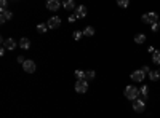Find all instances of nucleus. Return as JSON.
<instances>
[{
  "label": "nucleus",
  "mask_w": 160,
  "mask_h": 118,
  "mask_svg": "<svg viewBox=\"0 0 160 118\" xmlns=\"http://www.w3.org/2000/svg\"><path fill=\"white\" fill-rule=\"evenodd\" d=\"M47 8L50 11H58L61 8V3H59V0H47Z\"/></svg>",
  "instance_id": "6e6552de"
},
{
  "label": "nucleus",
  "mask_w": 160,
  "mask_h": 118,
  "mask_svg": "<svg viewBox=\"0 0 160 118\" xmlns=\"http://www.w3.org/2000/svg\"><path fill=\"white\" fill-rule=\"evenodd\" d=\"M75 91L77 93H87L88 91V80H77L75 82Z\"/></svg>",
  "instance_id": "7ed1b4c3"
},
{
  "label": "nucleus",
  "mask_w": 160,
  "mask_h": 118,
  "mask_svg": "<svg viewBox=\"0 0 160 118\" xmlns=\"http://www.w3.org/2000/svg\"><path fill=\"white\" fill-rule=\"evenodd\" d=\"M148 51H149V53H154L155 50H154V46H149V48H148Z\"/></svg>",
  "instance_id": "c85d7f7f"
},
{
  "label": "nucleus",
  "mask_w": 160,
  "mask_h": 118,
  "mask_svg": "<svg viewBox=\"0 0 160 118\" xmlns=\"http://www.w3.org/2000/svg\"><path fill=\"white\" fill-rule=\"evenodd\" d=\"M75 16H77V18H85V16H87V7L78 5V7L75 8Z\"/></svg>",
  "instance_id": "1a4fd4ad"
},
{
  "label": "nucleus",
  "mask_w": 160,
  "mask_h": 118,
  "mask_svg": "<svg viewBox=\"0 0 160 118\" xmlns=\"http://www.w3.org/2000/svg\"><path fill=\"white\" fill-rule=\"evenodd\" d=\"M22 69H24V72H28V73L35 72V62L31 61V59H26L24 64H22Z\"/></svg>",
  "instance_id": "423d86ee"
},
{
  "label": "nucleus",
  "mask_w": 160,
  "mask_h": 118,
  "mask_svg": "<svg viewBox=\"0 0 160 118\" xmlns=\"http://www.w3.org/2000/svg\"><path fill=\"white\" fill-rule=\"evenodd\" d=\"M37 31H38V34H45L48 31V26L47 24H38L37 26Z\"/></svg>",
  "instance_id": "6ab92c4d"
},
{
  "label": "nucleus",
  "mask_w": 160,
  "mask_h": 118,
  "mask_svg": "<svg viewBox=\"0 0 160 118\" xmlns=\"http://www.w3.org/2000/svg\"><path fill=\"white\" fill-rule=\"evenodd\" d=\"M0 7H2V8H0V10H7V7H8V2H7V0H0Z\"/></svg>",
  "instance_id": "b1692460"
},
{
  "label": "nucleus",
  "mask_w": 160,
  "mask_h": 118,
  "mask_svg": "<svg viewBox=\"0 0 160 118\" xmlns=\"http://www.w3.org/2000/svg\"><path fill=\"white\" fill-rule=\"evenodd\" d=\"M149 78H151L152 82H157L158 78H160V72L158 70H151L149 72Z\"/></svg>",
  "instance_id": "4468645a"
},
{
  "label": "nucleus",
  "mask_w": 160,
  "mask_h": 118,
  "mask_svg": "<svg viewBox=\"0 0 160 118\" xmlns=\"http://www.w3.org/2000/svg\"><path fill=\"white\" fill-rule=\"evenodd\" d=\"M144 109H146V102L142 99H135L133 101V110L135 112L141 113V112H144Z\"/></svg>",
  "instance_id": "20e7f679"
},
{
  "label": "nucleus",
  "mask_w": 160,
  "mask_h": 118,
  "mask_svg": "<svg viewBox=\"0 0 160 118\" xmlns=\"http://www.w3.org/2000/svg\"><path fill=\"white\" fill-rule=\"evenodd\" d=\"M158 72H160V70H158Z\"/></svg>",
  "instance_id": "7c9ffc66"
},
{
  "label": "nucleus",
  "mask_w": 160,
  "mask_h": 118,
  "mask_svg": "<svg viewBox=\"0 0 160 118\" xmlns=\"http://www.w3.org/2000/svg\"><path fill=\"white\" fill-rule=\"evenodd\" d=\"M135 42H136V43H144V42H146V35H144V34H136Z\"/></svg>",
  "instance_id": "f3484780"
},
{
  "label": "nucleus",
  "mask_w": 160,
  "mask_h": 118,
  "mask_svg": "<svg viewBox=\"0 0 160 118\" xmlns=\"http://www.w3.org/2000/svg\"><path fill=\"white\" fill-rule=\"evenodd\" d=\"M151 27H152V31H154V32H157V31H158V27H160V26H158L157 22H154V24H151Z\"/></svg>",
  "instance_id": "393cba45"
},
{
  "label": "nucleus",
  "mask_w": 160,
  "mask_h": 118,
  "mask_svg": "<svg viewBox=\"0 0 160 118\" xmlns=\"http://www.w3.org/2000/svg\"><path fill=\"white\" fill-rule=\"evenodd\" d=\"M75 19H77V16H75V13H74V15H71V16H69V22H74Z\"/></svg>",
  "instance_id": "a878e982"
},
{
  "label": "nucleus",
  "mask_w": 160,
  "mask_h": 118,
  "mask_svg": "<svg viewBox=\"0 0 160 118\" xmlns=\"http://www.w3.org/2000/svg\"><path fill=\"white\" fill-rule=\"evenodd\" d=\"M82 35H83V32L75 31V32H74V40H80V38H82Z\"/></svg>",
  "instance_id": "5701e85b"
},
{
  "label": "nucleus",
  "mask_w": 160,
  "mask_h": 118,
  "mask_svg": "<svg viewBox=\"0 0 160 118\" xmlns=\"http://www.w3.org/2000/svg\"><path fill=\"white\" fill-rule=\"evenodd\" d=\"M16 61H18L19 64H24V61H26V59H24L22 56H19V58H16Z\"/></svg>",
  "instance_id": "bb28decb"
},
{
  "label": "nucleus",
  "mask_w": 160,
  "mask_h": 118,
  "mask_svg": "<svg viewBox=\"0 0 160 118\" xmlns=\"http://www.w3.org/2000/svg\"><path fill=\"white\" fill-rule=\"evenodd\" d=\"M75 78L77 80H85V72L83 70H75Z\"/></svg>",
  "instance_id": "4be33fe9"
},
{
  "label": "nucleus",
  "mask_w": 160,
  "mask_h": 118,
  "mask_svg": "<svg viewBox=\"0 0 160 118\" xmlns=\"http://www.w3.org/2000/svg\"><path fill=\"white\" fill-rule=\"evenodd\" d=\"M125 97H128L130 101H135L139 97V89L136 86H133V85H128L125 88Z\"/></svg>",
  "instance_id": "f257e3e1"
},
{
  "label": "nucleus",
  "mask_w": 160,
  "mask_h": 118,
  "mask_svg": "<svg viewBox=\"0 0 160 118\" xmlns=\"http://www.w3.org/2000/svg\"><path fill=\"white\" fill-rule=\"evenodd\" d=\"M11 18H13V13L8 11V10H3L2 15H0V22H7V21H10Z\"/></svg>",
  "instance_id": "9d476101"
},
{
  "label": "nucleus",
  "mask_w": 160,
  "mask_h": 118,
  "mask_svg": "<svg viewBox=\"0 0 160 118\" xmlns=\"http://www.w3.org/2000/svg\"><path fill=\"white\" fill-rule=\"evenodd\" d=\"M83 35L87 37H91V35H95V27H91V26H88V27L83 29Z\"/></svg>",
  "instance_id": "2eb2a0df"
},
{
  "label": "nucleus",
  "mask_w": 160,
  "mask_h": 118,
  "mask_svg": "<svg viewBox=\"0 0 160 118\" xmlns=\"http://www.w3.org/2000/svg\"><path fill=\"white\" fill-rule=\"evenodd\" d=\"M152 61L154 64H160V51H154L152 53Z\"/></svg>",
  "instance_id": "a211bd4d"
},
{
  "label": "nucleus",
  "mask_w": 160,
  "mask_h": 118,
  "mask_svg": "<svg viewBox=\"0 0 160 118\" xmlns=\"http://www.w3.org/2000/svg\"><path fill=\"white\" fill-rule=\"evenodd\" d=\"M144 77H146V72H144V70H135V72L131 73V80L141 83V82L144 80Z\"/></svg>",
  "instance_id": "0eeeda50"
},
{
  "label": "nucleus",
  "mask_w": 160,
  "mask_h": 118,
  "mask_svg": "<svg viewBox=\"0 0 160 118\" xmlns=\"http://www.w3.org/2000/svg\"><path fill=\"white\" fill-rule=\"evenodd\" d=\"M158 26H160V22H158Z\"/></svg>",
  "instance_id": "c756f323"
},
{
  "label": "nucleus",
  "mask_w": 160,
  "mask_h": 118,
  "mask_svg": "<svg viewBox=\"0 0 160 118\" xmlns=\"http://www.w3.org/2000/svg\"><path fill=\"white\" fill-rule=\"evenodd\" d=\"M117 5H118L120 8H127V7L130 5V0H117Z\"/></svg>",
  "instance_id": "412c9836"
},
{
  "label": "nucleus",
  "mask_w": 160,
  "mask_h": 118,
  "mask_svg": "<svg viewBox=\"0 0 160 118\" xmlns=\"http://www.w3.org/2000/svg\"><path fill=\"white\" fill-rule=\"evenodd\" d=\"M62 8H66V10H74V8H75V2H74V0H62Z\"/></svg>",
  "instance_id": "f8f14e48"
},
{
  "label": "nucleus",
  "mask_w": 160,
  "mask_h": 118,
  "mask_svg": "<svg viewBox=\"0 0 160 118\" xmlns=\"http://www.w3.org/2000/svg\"><path fill=\"white\" fill-rule=\"evenodd\" d=\"M139 94H141L144 99H146V97H149V88H148V86H142V88L139 89Z\"/></svg>",
  "instance_id": "dca6fc26"
},
{
  "label": "nucleus",
  "mask_w": 160,
  "mask_h": 118,
  "mask_svg": "<svg viewBox=\"0 0 160 118\" xmlns=\"http://www.w3.org/2000/svg\"><path fill=\"white\" fill-rule=\"evenodd\" d=\"M141 21H142V22H146V24H154V22H157V21H158V15H157V13H154V11L146 13V15H142V16H141Z\"/></svg>",
  "instance_id": "f03ea898"
},
{
  "label": "nucleus",
  "mask_w": 160,
  "mask_h": 118,
  "mask_svg": "<svg viewBox=\"0 0 160 118\" xmlns=\"http://www.w3.org/2000/svg\"><path fill=\"white\" fill-rule=\"evenodd\" d=\"M5 50H7V48H5V46H3V48H2V50H0V56H3V54H5Z\"/></svg>",
  "instance_id": "cd10ccee"
},
{
  "label": "nucleus",
  "mask_w": 160,
  "mask_h": 118,
  "mask_svg": "<svg viewBox=\"0 0 160 118\" xmlns=\"http://www.w3.org/2000/svg\"><path fill=\"white\" fill-rule=\"evenodd\" d=\"M3 45H5V48L10 50V51L16 48V42L13 40V38H7V40H3Z\"/></svg>",
  "instance_id": "9b49d317"
},
{
  "label": "nucleus",
  "mask_w": 160,
  "mask_h": 118,
  "mask_svg": "<svg viewBox=\"0 0 160 118\" xmlns=\"http://www.w3.org/2000/svg\"><path fill=\"white\" fill-rule=\"evenodd\" d=\"M19 46H21L22 50H29V46H31V40H29V38H26V37H22L21 40H19Z\"/></svg>",
  "instance_id": "ddd939ff"
},
{
  "label": "nucleus",
  "mask_w": 160,
  "mask_h": 118,
  "mask_svg": "<svg viewBox=\"0 0 160 118\" xmlns=\"http://www.w3.org/2000/svg\"><path fill=\"white\" fill-rule=\"evenodd\" d=\"M47 26H48V29H58L59 26H61V18H59V16H53V18H50L48 22H47Z\"/></svg>",
  "instance_id": "39448f33"
},
{
  "label": "nucleus",
  "mask_w": 160,
  "mask_h": 118,
  "mask_svg": "<svg viewBox=\"0 0 160 118\" xmlns=\"http://www.w3.org/2000/svg\"><path fill=\"white\" fill-rule=\"evenodd\" d=\"M95 70H87L85 72V80H93V78H95Z\"/></svg>",
  "instance_id": "aec40b11"
}]
</instances>
